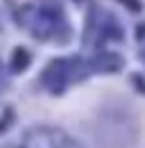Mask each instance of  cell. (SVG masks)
Returning <instances> with one entry per match:
<instances>
[{"instance_id": "cell-1", "label": "cell", "mask_w": 145, "mask_h": 148, "mask_svg": "<svg viewBox=\"0 0 145 148\" xmlns=\"http://www.w3.org/2000/svg\"><path fill=\"white\" fill-rule=\"evenodd\" d=\"M71 138L64 133L61 128L54 125H33L23 133V140L18 148H66Z\"/></svg>"}, {"instance_id": "cell-5", "label": "cell", "mask_w": 145, "mask_h": 148, "mask_svg": "<svg viewBox=\"0 0 145 148\" xmlns=\"http://www.w3.org/2000/svg\"><path fill=\"white\" fill-rule=\"evenodd\" d=\"M122 3H125V5H132L135 10H140V3H138V0H122Z\"/></svg>"}, {"instance_id": "cell-6", "label": "cell", "mask_w": 145, "mask_h": 148, "mask_svg": "<svg viewBox=\"0 0 145 148\" xmlns=\"http://www.w3.org/2000/svg\"><path fill=\"white\" fill-rule=\"evenodd\" d=\"M66 148H82V146H79V143H74V140H71V143H69Z\"/></svg>"}, {"instance_id": "cell-2", "label": "cell", "mask_w": 145, "mask_h": 148, "mask_svg": "<svg viewBox=\"0 0 145 148\" xmlns=\"http://www.w3.org/2000/svg\"><path fill=\"white\" fill-rule=\"evenodd\" d=\"M44 82L54 89V92H61L64 84L69 82V64H66V61H54V64H48V66H46Z\"/></svg>"}, {"instance_id": "cell-3", "label": "cell", "mask_w": 145, "mask_h": 148, "mask_svg": "<svg viewBox=\"0 0 145 148\" xmlns=\"http://www.w3.org/2000/svg\"><path fill=\"white\" fill-rule=\"evenodd\" d=\"M97 66H99L102 72H117V69L122 66V59H120L117 54H99Z\"/></svg>"}, {"instance_id": "cell-4", "label": "cell", "mask_w": 145, "mask_h": 148, "mask_svg": "<svg viewBox=\"0 0 145 148\" xmlns=\"http://www.w3.org/2000/svg\"><path fill=\"white\" fill-rule=\"evenodd\" d=\"M28 61H31V56L26 54V49H15V54H13V69H26L28 66Z\"/></svg>"}]
</instances>
